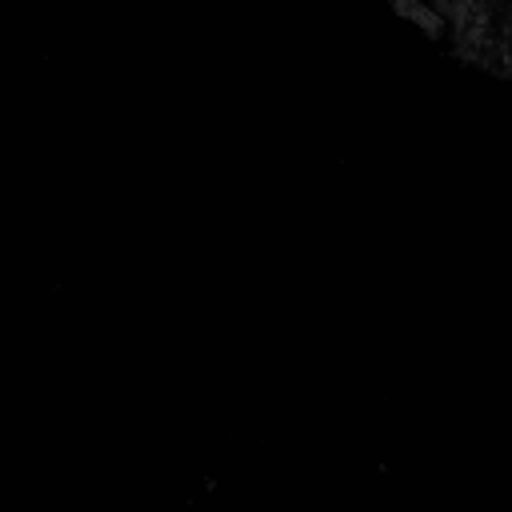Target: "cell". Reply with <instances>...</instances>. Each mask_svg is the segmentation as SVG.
Returning <instances> with one entry per match:
<instances>
[{"instance_id": "1", "label": "cell", "mask_w": 512, "mask_h": 512, "mask_svg": "<svg viewBox=\"0 0 512 512\" xmlns=\"http://www.w3.org/2000/svg\"><path fill=\"white\" fill-rule=\"evenodd\" d=\"M460 60L512 76V0H392Z\"/></svg>"}]
</instances>
